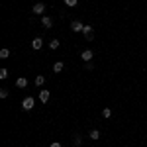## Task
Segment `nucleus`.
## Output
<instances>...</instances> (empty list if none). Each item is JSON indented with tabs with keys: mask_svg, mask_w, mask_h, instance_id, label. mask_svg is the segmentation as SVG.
Returning a JSON list of instances; mask_svg holds the SVG:
<instances>
[{
	"mask_svg": "<svg viewBox=\"0 0 147 147\" xmlns=\"http://www.w3.org/2000/svg\"><path fill=\"white\" fill-rule=\"evenodd\" d=\"M34 104H35L34 96H28V98H24V100H22V108H24V110H28V112H30V110L34 108Z\"/></svg>",
	"mask_w": 147,
	"mask_h": 147,
	"instance_id": "1",
	"label": "nucleus"
},
{
	"mask_svg": "<svg viewBox=\"0 0 147 147\" xmlns=\"http://www.w3.org/2000/svg\"><path fill=\"white\" fill-rule=\"evenodd\" d=\"M82 34H84V37H86L88 41H90L92 37H94V30H92L90 26H84V30H82Z\"/></svg>",
	"mask_w": 147,
	"mask_h": 147,
	"instance_id": "2",
	"label": "nucleus"
},
{
	"mask_svg": "<svg viewBox=\"0 0 147 147\" xmlns=\"http://www.w3.org/2000/svg\"><path fill=\"white\" fill-rule=\"evenodd\" d=\"M71 28H73V32H82V30H84V24L79 22V20H75V22L71 24Z\"/></svg>",
	"mask_w": 147,
	"mask_h": 147,
	"instance_id": "3",
	"label": "nucleus"
},
{
	"mask_svg": "<svg viewBox=\"0 0 147 147\" xmlns=\"http://www.w3.org/2000/svg\"><path fill=\"white\" fill-rule=\"evenodd\" d=\"M43 12H45V4L43 2H37L34 6V14H43Z\"/></svg>",
	"mask_w": 147,
	"mask_h": 147,
	"instance_id": "4",
	"label": "nucleus"
},
{
	"mask_svg": "<svg viewBox=\"0 0 147 147\" xmlns=\"http://www.w3.org/2000/svg\"><path fill=\"white\" fill-rule=\"evenodd\" d=\"M80 59H82L84 63H86V61H90V59H92V51H90V49H84V51L80 53Z\"/></svg>",
	"mask_w": 147,
	"mask_h": 147,
	"instance_id": "5",
	"label": "nucleus"
},
{
	"mask_svg": "<svg viewBox=\"0 0 147 147\" xmlns=\"http://www.w3.org/2000/svg\"><path fill=\"white\" fill-rule=\"evenodd\" d=\"M41 26H43V28H47V30H49V28H51V26H53V20H51V18H49V16H43V18H41Z\"/></svg>",
	"mask_w": 147,
	"mask_h": 147,
	"instance_id": "6",
	"label": "nucleus"
},
{
	"mask_svg": "<svg viewBox=\"0 0 147 147\" xmlns=\"http://www.w3.org/2000/svg\"><path fill=\"white\" fill-rule=\"evenodd\" d=\"M32 47H34V49H41V47H43V39H41V37H35L34 41H32Z\"/></svg>",
	"mask_w": 147,
	"mask_h": 147,
	"instance_id": "7",
	"label": "nucleus"
},
{
	"mask_svg": "<svg viewBox=\"0 0 147 147\" xmlns=\"http://www.w3.org/2000/svg\"><path fill=\"white\" fill-rule=\"evenodd\" d=\"M16 86H18V88H26V86H28V79L20 77V79L16 80Z\"/></svg>",
	"mask_w": 147,
	"mask_h": 147,
	"instance_id": "8",
	"label": "nucleus"
},
{
	"mask_svg": "<svg viewBox=\"0 0 147 147\" xmlns=\"http://www.w3.org/2000/svg\"><path fill=\"white\" fill-rule=\"evenodd\" d=\"M39 100L45 104V102L49 100V90H39Z\"/></svg>",
	"mask_w": 147,
	"mask_h": 147,
	"instance_id": "9",
	"label": "nucleus"
},
{
	"mask_svg": "<svg viewBox=\"0 0 147 147\" xmlns=\"http://www.w3.org/2000/svg\"><path fill=\"white\" fill-rule=\"evenodd\" d=\"M63 69H65V63H63V61H57L55 65H53V71H55V73H61Z\"/></svg>",
	"mask_w": 147,
	"mask_h": 147,
	"instance_id": "10",
	"label": "nucleus"
},
{
	"mask_svg": "<svg viewBox=\"0 0 147 147\" xmlns=\"http://www.w3.org/2000/svg\"><path fill=\"white\" fill-rule=\"evenodd\" d=\"M43 84H45V77L43 75H37L35 77V86H43Z\"/></svg>",
	"mask_w": 147,
	"mask_h": 147,
	"instance_id": "11",
	"label": "nucleus"
},
{
	"mask_svg": "<svg viewBox=\"0 0 147 147\" xmlns=\"http://www.w3.org/2000/svg\"><path fill=\"white\" fill-rule=\"evenodd\" d=\"M90 139H94V141L100 139V131H98V129H92V131H90Z\"/></svg>",
	"mask_w": 147,
	"mask_h": 147,
	"instance_id": "12",
	"label": "nucleus"
},
{
	"mask_svg": "<svg viewBox=\"0 0 147 147\" xmlns=\"http://www.w3.org/2000/svg\"><path fill=\"white\" fill-rule=\"evenodd\" d=\"M10 57V51L8 49H0V59H8Z\"/></svg>",
	"mask_w": 147,
	"mask_h": 147,
	"instance_id": "13",
	"label": "nucleus"
},
{
	"mask_svg": "<svg viewBox=\"0 0 147 147\" xmlns=\"http://www.w3.org/2000/svg\"><path fill=\"white\" fill-rule=\"evenodd\" d=\"M110 116H112V110H110V108H104V110H102V118H106V120H108Z\"/></svg>",
	"mask_w": 147,
	"mask_h": 147,
	"instance_id": "14",
	"label": "nucleus"
},
{
	"mask_svg": "<svg viewBox=\"0 0 147 147\" xmlns=\"http://www.w3.org/2000/svg\"><path fill=\"white\" fill-rule=\"evenodd\" d=\"M49 47H51V49H59V39H51Z\"/></svg>",
	"mask_w": 147,
	"mask_h": 147,
	"instance_id": "15",
	"label": "nucleus"
},
{
	"mask_svg": "<svg viewBox=\"0 0 147 147\" xmlns=\"http://www.w3.org/2000/svg\"><path fill=\"white\" fill-rule=\"evenodd\" d=\"M77 2H79V0H65V4H67L69 8H75V6H77Z\"/></svg>",
	"mask_w": 147,
	"mask_h": 147,
	"instance_id": "16",
	"label": "nucleus"
},
{
	"mask_svg": "<svg viewBox=\"0 0 147 147\" xmlns=\"http://www.w3.org/2000/svg\"><path fill=\"white\" fill-rule=\"evenodd\" d=\"M8 88H0V98H8Z\"/></svg>",
	"mask_w": 147,
	"mask_h": 147,
	"instance_id": "17",
	"label": "nucleus"
},
{
	"mask_svg": "<svg viewBox=\"0 0 147 147\" xmlns=\"http://www.w3.org/2000/svg\"><path fill=\"white\" fill-rule=\"evenodd\" d=\"M0 79H8V69H0Z\"/></svg>",
	"mask_w": 147,
	"mask_h": 147,
	"instance_id": "18",
	"label": "nucleus"
},
{
	"mask_svg": "<svg viewBox=\"0 0 147 147\" xmlns=\"http://www.w3.org/2000/svg\"><path fill=\"white\" fill-rule=\"evenodd\" d=\"M73 143H75V145H80V143H82V137H80V136H75V137H73Z\"/></svg>",
	"mask_w": 147,
	"mask_h": 147,
	"instance_id": "19",
	"label": "nucleus"
},
{
	"mask_svg": "<svg viewBox=\"0 0 147 147\" xmlns=\"http://www.w3.org/2000/svg\"><path fill=\"white\" fill-rule=\"evenodd\" d=\"M84 69H86V71H92V69H94V65H92L90 61H86V63H84Z\"/></svg>",
	"mask_w": 147,
	"mask_h": 147,
	"instance_id": "20",
	"label": "nucleus"
},
{
	"mask_svg": "<svg viewBox=\"0 0 147 147\" xmlns=\"http://www.w3.org/2000/svg\"><path fill=\"white\" fill-rule=\"evenodd\" d=\"M49 147H61V143H57V141H55V143H51Z\"/></svg>",
	"mask_w": 147,
	"mask_h": 147,
	"instance_id": "21",
	"label": "nucleus"
}]
</instances>
